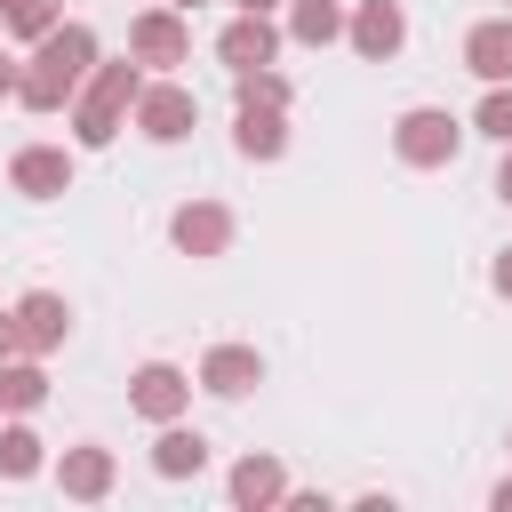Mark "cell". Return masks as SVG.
<instances>
[{"mask_svg": "<svg viewBox=\"0 0 512 512\" xmlns=\"http://www.w3.org/2000/svg\"><path fill=\"white\" fill-rule=\"evenodd\" d=\"M88 72H96V32L88 24H56L48 40H32V64L16 80V104L24 112H64Z\"/></svg>", "mask_w": 512, "mask_h": 512, "instance_id": "cell-1", "label": "cell"}, {"mask_svg": "<svg viewBox=\"0 0 512 512\" xmlns=\"http://www.w3.org/2000/svg\"><path fill=\"white\" fill-rule=\"evenodd\" d=\"M496 200L512 208V144H504V168H496Z\"/></svg>", "mask_w": 512, "mask_h": 512, "instance_id": "cell-26", "label": "cell"}, {"mask_svg": "<svg viewBox=\"0 0 512 512\" xmlns=\"http://www.w3.org/2000/svg\"><path fill=\"white\" fill-rule=\"evenodd\" d=\"M464 64H472L488 88H504V80H512V16L472 24V32H464Z\"/></svg>", "mask_w": 512, "mask_h": 512, "instance_id": "cell-14", "label": "cell"}, {"mask_svg": "<svg viewBox=\"0 0 512 512\" xmlns=\"http://www.w3.org/2000/svg\"><path fill=\"white\" fill-rule=\"evenodd\" d=\"M200 464H208V440L184 432V424H160V440H152V472H160V480H192Z\"/></svg>", "mask_w": 512, "mask_h": 512, "instance_id": "cell-17", "label": "cell"}, {"mask_svg": "<svg viewBox=\"0 0 512 512\" xmlns=\"http://www.w3.org/2000/svg\"><path fill=\"white\" fill-rule=\"evenodd\" d=\"M48 400V376H40V352L32 360H0V408L8 416H32Z\"/></svg>", "mask_w": 512, "mask_h": 512, "instance_id": "cell-18", "label": "cell"}, {"mask_svg": "<svg viewBox=\"0 0 512 512\" xmlns=\"http://www.w3.org/2000/svg\"><path fill=\"white\" fill-rule=\"evenodd\" d=\"M128 56L136 64H184L192 56V24H184V8H144L136 24H128Z\"/></svg>", "mask_w": 512, "mask_h": 512, "instance_id": "cell-5", "label": "cell"}, {"mask_svg": "<svg viewBox=\"0 0 512 512\" xmlns=\"http://www.w3.org/2000/svg\"><path fill=\"white\" fill-rule=\"evenodd\" d=\"M400 40H408L400 0H360V16H352V48H360L368 64H384V56H400Z\"/></svg>", "mask_w": 512, "mask_h": 512, "instance_id": "cell-9", "label": "cell"}, {"mask_svg": "<svg viewBox=\"0 0 512 512\" xmlns=\"http://www.w3.org/2000/svg\"><path fill=\"white\" fill-rule=\"evenodd\" d=\"M40 464H48V456H40V432H32V424H8V432H0V480H32Z\"/></svg>", "mask_w": 512, "mask_h": 512, "instance_id": "cell-20", "label": "cell"}, {"mask_svg": "<svg viewBox=\"0 0 512 512\" xmlns=\"http://www.w3.org/2000/svg\"><path fill=\"white\" fill-rule=\"evenodd\" d=\"M496 296H512V248L496 256Z\"/></svg>", "mask_w": 512, "mask_h": 512, "instance_id": "cell-27", "label": "cell"}, {"mask_svg": "<svg viewBox=\"0 0 512 512\" xmlns=\"http://www.w3.org/2000/svg\"><path fill=\"white\" fill-rule=\"evenodd\" d=\"M56 8H64V0H16V8H8V32H16V40H48V32L64 24Z\"/></svg>", "mask_w": 512, "mask_h": 512, "instance_id": "cell-21", "label": "cell"}, {"mask_svg": "<svg viewBox=\"0 0 512 512\" xmlns=\"http://www.w3.org/2000/svg\"><path fill=\"white\" fill-rule=\"evenodd\" d=\"M8 8H16V0H0V24H8Z\"/></svg>", "mask_w": 512, "mask_h": 512, "instance_id": "cell-31", "label": "cell"}, {"mask_svg": "<svg viewBox=\"0 0 512 512\" xmlns=\"http://www.w3.org/2000/svg\"><path fill=\"white\" fill-rule=\"evenodd\" d=\"M8 184H16L24 200H56V192H72V152H56V144H24V152L8 160Z\"/></svg>", "mask_w": 512, "mask_h": 512, "instance_id": "cell-8", "label": "cell"}, {"mask_svg": "<svg viewBox=\"0 0 512 512\" xmlns=\"http://www.w3.org/2000/svg\"><path fill=\"white\" fill-rule=\"evenodd\" d=\"M168 8H184V16H192V8H200V0H168Z\"/></svg>", "mask_w": 512, "mask_h": 512, "instance_id": "cell-30", "label": "cell"}, {"mask_svg": "<svg viewBox=\"0 0 512 512\" xmlns=\"http://www.w3.org/2000/svg\"><path fill=\"white\" fill-rule=\"evenodd\" d=\"M192 120H200V104H192V88H176V80H152V88L136 96V128H144L152 144H184Z\"/></svg>", "mask_w": 512, "mask_h": 512, "instance_id": "cell-6", "label": "cell"}, {"mask_svg": "<svg viewBox=\"0 0 512 512\" xmlns=\"http://www.w3.org/2000/svg\"><path fill=\"white\" fill-rule=\"evenodd\" d=\"M472 128H480V136H496V144H512V80L480 96V112H472Z\"/></svg>", "mask_w": 512, "mask_h": 512, "instance_id": "cell-23", "label": "cell"}, {"mask_svg": "<svg viewBox=\"0 0 512 512\" xmlns=\"http://www.w3.org/2000/svg\"><path fill=\"white\" fill-rule=\"evenodd\" d=\"M216 56H224L232 72H256V64H272V56H280V32H272V16H232V24L216 32Z\"/></svg>", "mask_w": 512, "mask_h": 512, "instance_id": "cell-10", "label": "cell"}, {"mask_svg": "<svg viewBox=\"0 0 512 512\" xmlns=\"http://www.w3.org/2000/svg\"><path fill=\"white\" fill-rule=\"evenodd\" d=\"M200 384H208L216 400H240V392H256V384H264V360H256V344H216V352L200 360Z\"/></svg>", "mask_w": 512, "mask_h": 512, "instance_id": "cell-12", "label": "cell"}, {"mask_svg": "<svg viewBox=\"0 0 512 512\" xmlns=\"http://www.w3.org/2000/svg\"><path fill=\"white\" fill-rule=\"evenodd\" d=\"M232 8H240V16H272L280 0H232Z\"/></svg>", "mask_w": 512, "mask_h": 512, "instance_id": "cell-28", "label": "cell"}, {"mask_svg": "<svg viewBox=\"0 0 512 512\" xmlns=\"http://www.w3.org/2000/svg\"><path fill=\"white\" fill-rule=\"evenodd\" d=\"M232 144H240L248 160H280V152H288V120H280V104H240Z\"/></svg>", "mask_w": 512, "mask_h": 512, "instance_id": "cell-15", "label": "cell"}, {"mask_svg": "<svg viewBox=\"0 0 512 512\" xmlns=\"http://www.w3.org/2000/svg\"><path fill=\"white\" fill-rule=\"evenodd\" d=\"M24 352V336H16V312H0V360H16Z\"/></svg>", "mask_w": 512, "mask_h": 512, "instance_id": "cell-24", "label": "cell"}, {"mask_svg": "<svg viewBox=\"0 0 512 512\" xmlns=\"http://www.w3.org/2000/svg\"><path fill=\"white\" fill-rule=\"evenodd\" d=\"M16 336H24V352H56V344L72 336V312H64V296H56V288H32V296L16 304Z\"/></svg>", "mask_w": 512, "mask_h": 512, "instance_id": "cell-11", "label": "cell"}, {"mask_svg": "<svg viewBox=\"0 0 512 512\" xmlns=\"http://www.w3.org/2000/svg\"><path fill=\"white\" fill-rule=\"evenodd\" d=\"M16 80H24V64H16L8 48H0V96H16Z\"/></svg>", "mask_w": 512, "mask_h": 512, "instance_id": "cell-25", "label": "cell"}, {"mask_svg": "<svg viewBox=\"0 0 512 512\" xmlns=\"http://www.w3.org/2000/svg\"><path fill=\"white\" fill-rule=\"evenodd\" d=\"M56 488H64V496H80V504L112 496V448H96V440L64 448V456H56Z\"/></svg>", "mask_w": 512, "mask_h": 512, "instance_id": "cell-13", "label": "cell"}, {"mask_svg": "<svg viewBox=\"0 0 512 512\" xmlns=\"http://www.w3.org/2000/svg\"><path fill=\"white\" fill-rule=\"evenodd\" d=\"M288 32H296L304 48H328V40L344 32V8H336V0H296V8H288Z\"/></svg>", "mask_w": 512, "mask_h": 512, "instance_id": "cell-19", "label": "cell"}, {"mask_svg": "<svg viewBox=\"0 0 512 512\" xmlns=\"http://www.w3.org/2000/svg\"><path fill=\"white\" fill-rule=\"evenodd\" d=\"M232 504H248V512L288 504V472H280L272 456H240V464H232Z\"/></svg>", "mask_w": 512, "mask_h": 512, "instance_id": "cell-16", "label": "cell"}, {"mask_svg": "<svg viewBox=\"0 0 512 512\" xmlns=\"http://www.w3.org/2000/svg\"><path fill=\"white\" fill-rule=\"evenodd\" d=\"M168 240H176L184 256H224V248H232V208H224V200H184V208L168 216Z\"/></svg>", "mask_w": 512, "mask_h": 512, "instance_id": "cell-7", "label": "cell"}, {"mask_svg": "<svg viewBox=\"0 0 512 512\" xmlns=\"http://www.w3.org/2000/svg\"><path fill=\"white\" fill-rule=\"evenodd\" d=\"M232 88H240V104H280V112H288V80H280L272 64H256V72H232Z\"/></svg>", "mask_w": 512, "mask_h": 512, "instance_id": "cell-22", "label": "cell"}, {"mask_svg": "<svg viewBox=\"0 0 512 512\" xmlns=\"http://www.w3.org/2000/svg\"><path fill=\"white\" fill-rule=\"evenodd\" d=\"M456 144H464V120H456V112H440V104H416V112H400V120H392V152H400L408 168H448V160H456Z\"/></svg>", "mask_w": 512, "mask_h": 512, "instance_id": "cell-3", "label": "cell"}, {"mask_svg": "<svg viewBox=\"0 0 512 512\" xmlns=\"http://www.w3.org/2000/svg\"><path fill=\"white\" fill-rule=\"evenodd\" d=\"M488 504H496V512H512V480H496V496H488Z\"/></svg>", "mask_w": 512, "mask_h": 512, "instance_id": "cell-29", "label": "cell"}, {"mask_svg": "<svg viewBox=\"0 0 512 512\" xmlns=\"http://www.w3.org/2000/svg\"><path fill=\"white\" fill-rule=\"evenodd\" d=\"M136 96H144V80H136V64L120 56V64H96L88 80H80V104H72V136L96 152V144H112L120 136V120L136 112Z\"/></svg>", "mask_w": 512, "mask_h": 512, "instance_id": "cell-2", "label": "cell"}, {"mask_svg": "<svg viewBox=\"0 0 512 512\" xmlns=\"http://www.w3.org/2000/svg\"><path fill=\"white\" fill-rule=\"evenodd\" d=\"M184 400H192V376H184L176 360H144V368L128 376V408H136L144 424H176Z\"/></svg>", "mask_w": 512, "mask_h": 512, "instance_id": "cell-4", "label": "cell"}]
</instances>
